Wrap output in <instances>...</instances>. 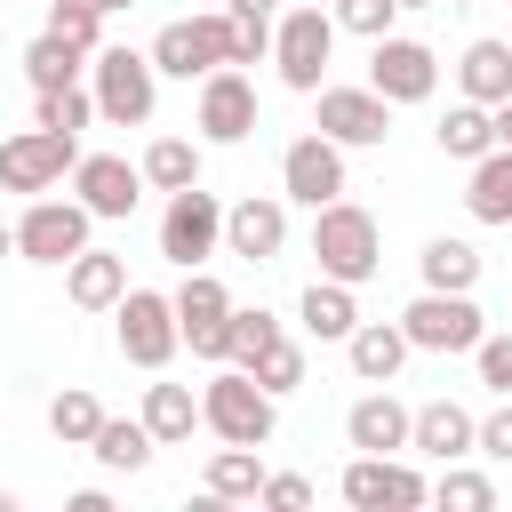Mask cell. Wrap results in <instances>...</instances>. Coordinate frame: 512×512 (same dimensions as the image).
<instances>
[{
	"label": "cell",
	"mask_w": 512,
	"mask_h": 512,
	"mask_svg": "<svg viewBox=\"0 0 512 512\" xmlns=\"http://www.w3.org/2000/svg\"><path fill=\"white\" fill-rule=\"evenodd\" d=\"M312 256H320V272L328 280H376V264H384V232H376V216L368 208H352V200H328V208H312Z\"/></svg>",
	"instance_id": "6da1fadb"
},
{
	"label": "cell",
	"mask_w": 512,
	"mask_h": 512,
	"mask_svg": "<svg viewBox=\"0 0 512 512\" xmlns=\"http://www.w3.org/2000/svg\"><path fill=\"white\" fill-rule=\"evenodd\" d=\"M96 112L112 120V128H144L152 120V104H160V64H152V48H96Z\"/></svg>",
	"instance_id": "7a4b0ae2"
},
{
	"label": "cell",
	"mask_w": 512,
	"mask_h": 512,
	"mask_svg": "<svg viewBox=\"0 0 512 512\" xmlns=\"http://www.w3.org/2000/svg\"><path fill=\"white\" fill-rule=\"evenodd\" d=\"M200 424H208L216 440L264 448L272 424H280V408H272V392H264L248 368H224V376H208V392H200Z\"/></svg>",
	"instance_id": "3957f363"
},
{
	"label": "cell",
	"mask_w": 512,
	"mask_h": 512,
	"mask_svg": "<svg viewBox=\"0 0 512 512\" xmlns=\"http://www.w3.org/2000/svg\"><path fill=\"white\" fill-rule=\"evenodd\" d=\"M328 56H336V16H328V8H288V16L272 24V64H280V80H288L296 96H320Z\"/></svg>",
	"instance_id": "277c9868"
},
{
	"label": "cell",
	"mask_w": 512,
	"mask_h": 512,
	"mask_svg": "<svg viewBox=\"0 0 512 512\" xmlns=\"http://www.w3.org/2000/svg\"><path fill=\"white\" fill-rule=\"evenodd\" d=\"M400 328H408V344H416V352H472V344L488 336V320H480L472 288H424V296L400 312Z\"/></svg>",
	"instance_id": "5b68a950"
},
{
	"label": "cell",
	"mask_w": 512,
	"mask_h": 512,
	"mask_svg": "<svg viewBox=\"0 0 512 512\" xmlns=\"http://www.w3.org/2000/svg\"><path fill=\"white\" fill-rule=\"evenodd\" d=\"M152 64L168 80H208L216 64H232V16H176V24H160Z\"/></svg>",
	"instance_id": "8992f818"
},
{
	"label": "cell",
	"mask_w": 512,
	"mask_h": 512,
	"mask_svg": "<svg viewBox=\"0 0 512 512\" xmlns=\"http://www.w3.org/2000/svg\"><path fill=\"white\" fill-rule=\"evenodd\" d=\"M216 248H224V208H216V192H200V184L168 192V216H160V256H168V264H184V272H200Z\"/></svg>",
	"instance_id": "52a82bcc"
},
{
	"label": "cell",
	"mask_w": 512,
	"mask_h": 512,
	"mask_svg": "<svg viewBox=\"0 0 512 512\" xmlns=\"http://www.w3.org/2000/svg\"><path fill=\"white\" fill-rule=\"evenodd\" d=\"M112 312H120V352H128L136 368H168V360H176V344H184V328H176V296H160V288H128Z\"/></svg>",
	"instance_id": "ba28073f"
},
{
	"label": "cell",
	"mask_w": 512,
	"mask_h": 512,
	"mask_svg": "<svg viewBox=\"0 0 512 512\" xmlns=\"http://www.w3.org/2000/svg\"><path fill=\"white\" fill-rule=\"evenodd\" d=\"M64 168H80V136H56L40 120L0 144V192H48Z\"/></svg>",
	"instance_id": "9c48e42d"
},
{
	"label": "cell",
	"mask_w": 512,
	"mask_h": 512,
	"mask_svg": "<svg viewBox=\"0 0 512 512\" xmlns=\"http://www.w3.org/2000/svg\"><path fill=\"white\" fill-rule=\"evenodd\" d=\"M88 208L80 200H32L24 208V224H16V256L24 264H72L80 248H88Z\"/></svg>",
	"instance_id": "30bf717a"
},
{
	"label": "cell",
	"mask_w": 512,
	"mask_h": 512,
	"mask_svg": "<svg viewBox=\"0 0 512 512\" xmlns=\"http://www.w3.org/2000/svg\"><path fill=\"white\" fill-rule=\"evenodd\" d=\"M232 296H224V280H208V272H184V288H176V328H184V344L200 352V360H232Z\"/></svg>",
	"instance_id": "8fae6325"
},
{
	"label": "cell",
	"mask_w": 512,
	"mask_h": 512,
	"mask_svg": "<svg viewBox=\"0 0 512 512\" xmlns=\"http://www.w3.org/2000/svg\"><path fill=\"white\" fill-rule=\"evenodd\" d=\"M280 192H288L296 208L344 200V144H336V136H296V144L280 152Z\"/></svg>",
	"instance_id": "7c38bea8"
},
{
	"label": "cell",
	"mask_w": 512,
	"mask_h": 512,
	"mask_svg": "<svg viewBox=\"0 0 512 512\" xmlns=\"http://www.w3.org/2000/svg\"><path fill=\"white\" fill-rule=\"evenodd\" d=\"M368 88H376V96H392V104H424V96L440 88V56H432L424 40L384 32V40H376V56H368Z\"/></svg>",
	"instance_id": "4fadbf2b"
},
{
	"label": "cell",
	"mask_w": 512,
	"mask_h": 512,
	"mask_svg": "<svg viewBox=\"0 0 512 512\" xmlns=\"http://www.w3.org/2000/svg\"><path fill=\"white\" fill-rule=\"evenodd\" d=\"M344 504L360 512H384V504H432V480L400 456H352L344 464Z\"/></svg>",
	"instance_id": "5bb4252c"
},
{
	"label": "cell",
	"mask_w": 512,
	"mask_h": 512,
	"mask_svg": "<svg viewBox=\"0 0 512 512\" xmlns=\"http://www.w3.org/2000/svg\"><path fill=\"white\" fill-rule=\"evenodd\" d=\"M200 136L208 144H248L256 136V88H248V72L216 64L200 80Z\"/></svg>",
	"instance_id": "9a60e30c"
},
{
	"label": "cell",
	"mask_w": 512,
	"mask_h": 512,
	"mask_svg": "<svg viewBox=\"0 0 512 512\" xmlns=\"http://www.w3.org/2000/svg\"><path fill=\"white\" fill-rule=\"evenodd\" d=\"M320 136H336L344 152L352 144H384L392 136V96H376V88H320Z\"/></svg>",
	"instance_id": "2e32d148"
},
{
	"label": "cell",
	"mask_w": 512,
	"mask_h": 512,
	"mask_svg": "<svg viewBox=\"0 0 512 512\" xmlns=\"http://www.w3.org/2000/svg\"><path fill=\"white\" fill-rule=\"evenodd\" d=\"M72 192H80V208H88V216H136V200H144V168L112 160V152H80Z\"/></svg>",
	"instance_id": "e0dca14e"
},
{
	"label": "cell",
	"mask_w": 512,
	"mask_h": 512,
	"mask_svg": "<svg viewBox=\"0 0 512 512\" xmlns=\"http://www.w3.org/2000/svg\"><path fill=\"white\" fill-rule=\"evenodd\" d=\"M224 248H232L240 264H272V256L288 248V208H280L272 192H248L240 208H224Z\"/></svg>",
	"instance_id": "ac0fdd59"
},
{
	"label": "cell",
	"mask_w": 512,
	"mask_h": 512,
	"mask_svg": "<svg viewBox=\"0 0 512 512\" xmlns=\"http://www.w3.org/2000/svg\"><path fill=\"white\" fill-rule=\"evenodd\" d=\"M408 432H416V408H400L392 392H368V400H352V416H344V440H352L360 456H392V448H408Z\"/></svg>",
	"instance_id": "d6986e66"
},
{
	"label": "cell",
	"mask_w": 512,
	"mask_h": 512,
	"mask_svg": "<svg viewBox=\"0 0 512 512\" xmlns=\"http://www.w3.org/2000/svg\"><path fill=\"white\" fill-rule=\"evenodd\" d=\"M408 448H424L432 464L480 456V416H472V408H456V400H432V408H416V432H408Z\"/></svg>",
	"instance_id": "ffe728a7"
},
{
	"label": "cell",
	"mask_w": 512,
	"mask_h": 512,
	"mask_svg": "<svg viewBox=\"0 0 512 512\" xmlns=\"http://www.w3.org/2000/svg\"><path fill=\"white\" fill-rule=\"evenodd\" d=\"M64 296H72L80 312H112V304L128 296V264H120L112 248H80V256L64 264Z\"/></svg>",
	"instance_id": "44dd1931"
},
{
	"label": "cell",
	"mask_w": 512,
	"mask_h": 512,
	"mask_svg": "<svg viewBox=\"0 0 512 512\" xmlns=\"http://www.w3.org/2000/svg\"><path fill=\"white\" fill-rule=\"evenodd\" d=\"M344 352H352V376H360V384H392V376H400V360H408L416 344H408V328H400V320H360V328L344 336Z\"/></svg>",
	"instance_id": "7402d4cb"
},
{
	"label": "cell",
	"mask_w": 512,
	"mask_h": 512,
	"mask_svg": "<svg viewBox=\"0 0 512 512\" xmlns=\"http://www.w3.org/2000/svg\"><path fill=\"white\" fill-rule=\"evenodd\" d=\"M296 320H304V336H320V344H344L352 328H360V304H352V280H312L304 288V304H296Z\"/></svg>",
	"instance_id": "603a6c76"
},
{
	"label": "cell",
	"mask_w": 512,
	"mask_h": 512,
	"mask_svg": "<svg viewBox=\"0 0 512 512\" xmlns=\"http://www.w3.org/2000/svg\"><path fill=\"white\" fill-rule=\"evenodd\" d=\"M464 208H472V224H512V152H504V144L472 160V184H464Z\"/></svg>",
	"instance_id": "cb8c5ba5"
},
{
	"label": "cell",
	"mask_w": 512,
	"mask_h": 512,
	"mask_svg": "<svg viewBox=\"0 0 512 512\" xmlns=\"http://www.w3.org/2000/svg\"><path fill=\"white\" fill-rule=\"evenodd\" d=\"M152 448H160V440H152V424H144V416H104V432L88 440V456H96L104 472H144V464H152Z\"/></svg>",
	"instance_id": "d4e9b609"
},
{
	"label": "cell",
	"mask_w": 512,
	"mask_h": 512,
	"mask_svg": "<svg viewBox=\"0 0 512 512\" xmlns=\"http://www.w3.org/2000/svg\"><path fill=\"white\" fill-rule=\"evenodd\" d=\"M432 136H440V152H448V160H480V152H496V112L464 96V104H448V112H440V128H432Z\"/></svg>",
	"instance_id": "484cf974"
},
{
	"label": "cell",
	"mask_w": 512,
	"mask_h": 512,
	"mask_svg": "<svg viewBox=\"0 0 512 512\" xmlns=\"http://www.w3.org/2000/svg\"><path fill=\"white\" fill-rule=\"evenodd\" d=\"M456 80H464L472 104H504V96H512V48H504V40H472L464 64H456Z\"/></svg>",
	"instance_id": "4316f807"
},
{
	"label": "cell",
	"mask_w": 512,
	"mask_h": 512,
	"mask_svg": "<svg viewBox=\"0 0 512 512\" xmlns=\"http://www.w3.org/2000/svg\"><path fill=\"white\" fill-rule=\"evenodd\" d=\"M80 72H88V48L64 40V32H40V40L24 48V80H32V88H72Z\"/></svg>",
	"instance_id": "83f0119b"
},
{
	"label": "cell",
	"mask_w": 512,
	"mask_h": 512,
	"mask_svg": "<svg viewBox=\"0 0 512 512\" xmlns=\"http://www.w3.org/2000/svg\"><path fill=\"white\" fill-rule=\"evenodd\" d=\"M144 424H152V440H160V448H176V440H192L200 400H192L184 384H144Z\"/></svg>",
	"instance_id": "f1b7e54d"
},
{
	"label": "cell",
	"mask_w": 512,
	"mask_h": 512,
	"mask_svg": "<svg viewBox=\"0 0 512 512\" xmlns=\"http://www.w3.org/2000/svg\"><path fill=\"white\" fill-rule=\"evenodd\" d=\"M208 496H216V504H232V496H264V464H256V448L224 440V448L208 456Z\"/></svg>",
	"instance_id": "f546056e"
},
{
	"label": "cell",
	"mask_w": 512,
	"mask_h": 512,
	"mask_svg": "<svg viewBox=\"0 0 512 512\" xmlns=\"http://www.w3.org/2000/svg\"><path fill=\"white\" fill-rule=\"evenodd\" d=\"M416 264H424V288H472V280H480V248H472V240H448V232L424 240Z\"/></svg>",
	"instance_id": "4dcf8cb0"
},
{
	"label": "cell",
	"mask_w": 512,
	"mask_h": 512,
	"mask_svg": "<svg viewBox=\"0 0 512 512\" xmlns=\"http://www.w3.org/2000/svg\"><path fill=\"white\" fill-rule=\"evenodd\" d=\"M144 184H160V192L200 184V144H192V136H160V144L144 152Z\"/></svg>",
	"instance_id": "1f68e13d"
},
{
	"label": "cell",
	"mask_w": 512,
	"mask_h": 512,
	"mask_svg": "<svg viewBox=\"0 0 512 512\" xmlns=\"http://www.w3.org/2000/svg\"><path fill=\"white\" fill-rule=\"evenodd\" d=\"M48 432H56L64 448H88V440L104 432V408H96V392H80V384H72V392H56V400H48Z\"/></svg>",
	"instance_id": "d6a6232c"
},
{
	"label": "cell",
	"mask_w": 512,
	"mask_h": 512,
	"mask_svg": "<svg viewBox=\"0 0 512 512\" xmlns=\"http://www.w3.org/2000/svg\"><path fill=\"white\" fill-rule=\"evenodd\" d=\"M432 504H440V512H488V504H496V480H488V472L448 464V472L432 480Z\"/></svg>",
	"instance_id": "836d02e7"
},
{
	"label": "cell",
	"mask_w": 512,
	"mask_h": 512,
	"mask_svg": "<svg viewBox=\"0 0 512 512\" xmlns=\"http://www.w3.org/2000/svg\"><path fill=\"white\" fill-rule=\"evenodd\" d=\"M88 112H96V88H40V128H56V136H80L88 128Z\"/></svg>",
	"instance_id": "e575fe53"
},
{
	"label": "cell",
	"mask_w": 512,
	"mask_h": 512,
	"mask_svg": "<svg viewBox=\"0 0 512 512\" xmlns=\"http://www.w3.org/2000/svg\"><path fill=\"white\" fill-rule=\"evenodd\" d=\"M280 336H288V328H280L264 304H256V312H232V368H256V360H264Z\"/></svg>",
	"instance_id": "d590c367"
},
{
	"label": "cell",
	"mask_w": 512,
	"mask_h": 512,
	"mask_svg": "<svg viewBox=\"0 0 512 512\" xmlns=\"http://www.w3.org/2000/svg\"><path fill=\"white\" fill-rule=\"evenodd\" d=\"M48 32H64V40H80V48L96 56V40H104V0H48Z\"/></svg>",
	"instance_id": "8d00e7d4"
},
{
	"label": "cell",
	"mask_w": 512,
	"mask_h": 512,
	"mask_svg": "<svg viewBox=\"0 0 512 512\" xmlns=\"http://www.w3.org/2000/svg\"><path fill=\"white\" fill-rule=\"evenodd\" d=\"M248 376H256L272 400H280V392H296V384H304V344H288V336H280V344H272V352L248 368Z\"/></svg>",
	"instance_id": "74e56055"
},
{
	"label": "cell",
	"mask_w": 512,
	"mask_h": 512,
	"mask_svg": "<svg viewBox=\"0 0 512 512\" xmlns=\"http://www.w3.org/2000/svg\"><path fill=\"white\" fill-rule=\"evenodd\" d=\"M400 16V0H336V32H360V40H384Z\"/></svg>",
	"instance_id": "f35d334b"
},
{
	"label": "cell",
	"mask_w": 512,
	"mask_h": 512,
	"mask_svg": "<svg viewBox=\"0 0 512 512\" xmlns=\"http://www.w3.org/2000/svg\"><path fill=\"white\" fill-rule=\"evenodd\" d=\"M232 16V64H264L272 56V16H240V8H224Z\"/></svg>",
	"instance_id": "ab89813d"
},
{
	"label": "cell",
	"mask_w": 512,
	"mask_h": 512,
	"mask_svg": "<svg viewBox=\"0 0 512 512\" xmlns=\"http://www.w3.org/2000/svg\"><path fill=\"white\" fill-rule=\"evenodd\" d=\"M472 368H480V384H488V392H504V400H512V336H480V344H472Z\"/></svg>",
	"instance_id": "60d3db41"
},
{
	"label": "cell",
	"mask_w": 512,
	"mask_h": 512,
	"mask_svg": "<svg viewBox=\"0 0 512 512\" xmlns=\"http://www.w3.org/2000/svg\"><path fill=\"white\" fill-rule=\"evenodd\" d=\"M264 504H272V512H304V504H312V480H304V472H264Z\"/></svg>",
	"instance_id": "b9f144b4"
},
{
	"label": "cell",
	"mask_w": 512,
	"mask_h": 512,
	"mask_svg": "<svg viewBox=\"0 0 512 512\" xmlns=\"http://www.w3.org/2000/svg\"><path fill=\"white\" fill-rule=\"evenodd\" d=\"M480 456H496V464H512V400H504L496 416H480Z\"/></svg>",
	"instance_id": "7bdbcfd3"
},
{
	"label": "cell",
	"mask_w": 512,
	"mask_h": 512,
	"mask_svg": "<svg viewBox=\"0 0 512 512\" xmlns=\"http://www.w3.org/2000/svg\"><path fill=\"white\" fill-rule=\"evenodd\" d=\"M488 112H496V144L512 152V96H504V104H488Z\"/></svg>",
	"instance_id": "ee69618b"
},
{
	"label": "cell",
	"mask_w": 512,
	"mask_h": 512,
	"mask_svg": "<svg viewBox=\"0 0 512 512\" xmlns=\"http://www.w3.org/2000/svg\"><path fill=\"white\" fill-rule=\"evenodd\" d=\"M224 8H240V16H272L280 0H224Z\"/></svg>",
	"instance_id": "f6af8a7d"
},
{
	"label": "cell",
	"mask_w": 512,
	"mask_h": 512,
	"mask_svg": "<svg viewBox=\"0 0 512 512\" xmlns=\"http://www.w3.org/2000/svg\"><path fill=\"white\" fill-rule=\"evenodd\" d=\"M0 256H16V224H0Z\"/></svg>",
	"instance_id": "bcb514c9"
},
{
	"label": "cell",
	"mask_w": 512,
	"mask_h": 512,
	"mask_svg": "<svg viewBox=\"0 0 512 512\" xmlns=\"http://www.w3.org/2000/svg\"><path fill=\"white\" fill-rule=\"evenodd\" d=\"M0 512H16V496H8V488H0Z\"/></svg>",
	"instance_id": "7dc6e473"
},
{
	"label": "cell",
	"mask_w": 512,
	"mask_h": 512,
	"mask_svg": "<svg viewBox=\"0 0 512 512\" xmlns=\"http://www.w3.org/2000/svg\"><path fill=\"white\" fill-rule=\"evenodd\" d=\"M112 8H136V0H104V16H112Z\"/></svg>",
	"instance_id": "c3c4849f"
},
{
	"label": "cell",
	"mask_w": 512,
	"mask_h": 512,
	"mask_svg": "<svg viewBox=\"0 0 512 512\" xmlns=\"http://www.w3.org/2000/svg\"><path fill=\"white\" fill-rule=\"evenodd\" d=\"M400 8H432V0H400Z\"/></svg>",
	"instance_id": "681fc988"
}]
</instances>
